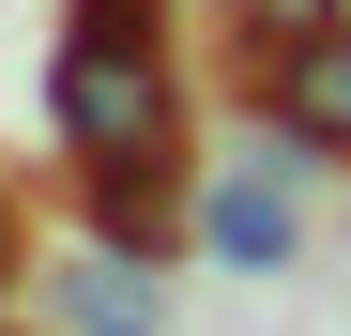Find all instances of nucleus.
Wrapping results in <instances>:
<instances>
[{
  "mask_svg": "<svg viewBox=\"0 0 351 336\" xmlns=\"http://www.w3.org/2000/svg\"><path fill=\"white\" fill-rule=\"evenodd\" d=\"M306 138H245V153H229L214 168V184H199V260H229V275H290V260H306Z\"/></svg>",
  "mask_w": 351,
  "mask_h": 336,
  "instance_id": "1",
  "label": "nucleus"
},
{
  "mask_svg": "<svg viewBox=\"0 0 351 336\" xmlns=\"http://www.w3.org/2000/svg\"><path fill=\"white\" fill-rule=\"evenodd\" d=\"M46 321H62V336H168V260H138V245H77L62 291H46Z\"/></svg>",
  "mask_w": 351,
  "mask_h": 336,
  "instance_id": "2",
  "label": "nucleus"
},
{
  "mask_svg": "<svg viewBox=\"0 0 351 336\" xmlns=\"http://www.w3.org/2000/svg\"><path fill=\"white\" fill-rule=\"evenodd\" d=\"M260 107H275V123L306 138L321 168H351V16H336L321 46H290V62H275V92H260Z\"/></svg>",
  "mask_w": 351,
  "mask_h": 336,
  "instance_id": "3",
  "label": "nucleus"
},
{
  "mask_svg": "<svg viewBox=\"0 0 351 336\" xmlns=\"http://www.w3.org/2000/svg\"><path fill=\"white\" fill-rule=\"evenodd\" d=\"M351 16V0H214V31H229V77H245V92H275V62H290V46H321Z\"/></svg>",
  "mask_w": 351,
  "mask_h": 336,
  "instance_id": "4",
  "label": "nucleus"
},
{
  "mask_svg": "<svg viewBox=\"0 0 351 336\" xmlns=\"http://www.w3.org/2000/svg\"><path fill=\"white\" fill-rule=\"evenodd\" d=\"M0 260H16V199H0Z\"/></svg>",
  "mask_w": 351,
  "mask_h": 336,
  "instance_id": "5",
  "label": "nucleus"
},
{
  "mask_svg": "<svg viewBox=\"0 0 351 336\" xmlns=\"http://www.w3.org/2000/svg\"><path fill=\"white\" fill-rule=\"evenodd\" d=\"M46 336H62V321H46Z\"/></svg>",
  "mask_w": 351,
  "mask_h": 336,
  "instance_id": "6",
  "label": "nucleus"
}]
</instances>
